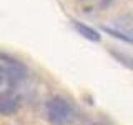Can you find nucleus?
<instances>
[{"label":"nucleus","instance_id":"obj_1","mask_svg":"<svg viewBox=\"0 0 133 125\" xmlns=\"http://www.w3.org/2000/svg\"><path fill=\"white\" fill-rule=\"evenodd\" d=\"M75 110L63 97H53L47 102V118L53 125H65L73 120Z\"/></svg>","mask_w":133,"mask_h":125},{"label":"nucleus","instance_id":"obj_2","mask_svg":"<svg viewBox=\"0 0 133 125\" xmlns=\"http://www.w3.org/2000/svg\"><path fill=\"white\" fill-rule=\"evenodd\" d=\"M18 108H20V97L14 90H5L0 93V114L2 115L10 117L17 114Z\"/></svg>","mask_w":133,"mask_h":125},{"label":"nucleus","instance_id":"obj_3","mask_svg":"<svg viewBox=\"0 0 133 125\" xmlns=\"http://www.w3.org/2000/svg\"><path fill=\"white\" fill-rule=\"evenodd\" d=\"M73 27L77 28V32L80 33V35H83L85 39L93 40V42H98L100 40V33L97 30H93V28L87 27V25H83V23H78V22H73Z\"/></svg>","mask_w":133,"mask_h":125},{"label":"nucleus","instance_id":"obj_4","mask_svg":"<svg viewBox=\"0 0 133 125\" xmlns=\"http://www.w3.org/2000/svg\"><path fill=\"white\" fill-rule=\"evenodd\" d=\"M3 80H5V72H3V68H0V87H2Z\"/></svg>","mask_w":133,"mask_h":125}]
</instances>
